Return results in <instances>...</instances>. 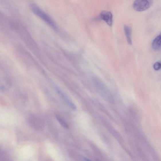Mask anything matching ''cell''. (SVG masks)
<instances>
[{"instance_id": "obj_1", "label": "cell", "mask_w": 161, "mask_h": 161, "mask_svg": "<svg viewBox=\"0 0 161 161\" xmlns=\"http://www.w3.org/2000/svg\"><path fill=\"white\" fill-rule=\"evenodd\" d=\"M31 9L34 13L41 20L51 27L54 28H56V25L52 19L37 5L34 4L31 5Z\"/></svg>"}, {"instance_id": "obj_2", "label": "cell", "mask_w": 161, "mask_h": 161, "mask_svg": "<svg viewBox=\"0 0 161 161\" xmlns=\"http://www.w3.org/2000/svg\"><path fill=\"white\" fill-rule=\"evenodd\" d=\"M152 4L148 0H135L133 3V7L135 11L142 12L149 9Z\"/></svg>"}, {"instance_id": "obj_3", "label": "cell", "mask_w": 161, "mask_h": 161, "mask_svg": "<svg viewBox=\"0 0 161 161\" xmlns=\"http://www.w3.org/2000/svg\"><path fill=\"white\" fill-rule=\"evenodd\" d=\"M113 15L110 11H103L97 18V20L105 21L109 26H111L113 24Z\"/></svg>"}, {"instance_id": "obj_4", "label": "cell", "mask_w": 161, "mask_h": 161, "mask_svg": "<svg viewBox=\"0 0 161 161\" xmlns=\"http://www.w3.org/2000/svg\"><path fill=\"white\" fill-rule=\"evenodd\" d=\"M153 49L155 50H160L161 48V35L157 36L153 40L152 43Z\"/></svg>"}, {"instance_id": "obj_5", "label": "cell", "mask_w": 161, "mask_h": 161, "mask_svg": "<svg viewBox=\"0 0 161 161\" xmlns=\"http://www.w3.org/2000/svg\"><path fill=\"white\" fill-rule=\"evenodd\" d=\"M124 30L128 43L129 44H132V41L131 39V28L127 25H125L124 27Z\"/></svg>"}, {"instance_id": "obj_6", "label": "cell", "mask_w": 161, "mask_h": 161, "mask_svg": "<svg viewBox=\"0 0 161 161\" xmlns=\"http://www.w3.org/2000/svg\"><path fill=\"white\" fill-rule=\"evenodd\" d=\"M57 91L58 92L59 94L62 97L64 100H65L66 102V103L68 105L69 107L71 108L74 109V110H75L76 109V106L72 101L70 100L69 98H68L65 95H64L63 93L61 92L60 91L58 90Z\"/></svg>"}, {"instance_id": "obj_7", "label": "cell", "mask_w": 161, "mask_h": 161, "mask_svg": "<svg viewBox=\"0 0 161 161\" xmlns=\"http://www.w3.org/2000/svg\"><path fill=\"white\" fill-rule=\"evenodd\" d=\"M56 118L62 127L65 128H69L68 125L66 123L65 121L62 118L59 116L58 115H56Z\"/></svg>"}, {"instance_id": "obj_8", "label": "cell", "mask_w": 161, "mask_h": 161, "mask_svg": "<svg viewBox=\"0 0 161 161\" xmlns=\"http://www.w3.org/2000/svg\"><path fill=\"white\" fill-rule=\"evenodd\" d=\"M154 69L156 70H158L161 69V63L157 62L154 64Z\"/></svg>"}, {"instance_id": "obj_9", "label": "cell", "mask_w": 161, "mask_h": 161, "mask_svg": "<svg viewBox=\"0 0 161 161\" xmlns=\"http://www.w3.org/2000/svg\"><path fill=\"white\" fill-rule=\"evenodd\" d=\"M84 160H86V161H89V160H90L88 158H83Z\"/></svg>"}, {"instance_id": "obj_10", "label": "cell", "mask_w": 161, "mask_h": 161, "mask_svg": "<svg viewBox=\"0 0 161 161\" xmlns=\"http://www.w3.org/2000/svg\"></svg>"}]
</instances>
